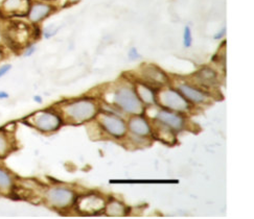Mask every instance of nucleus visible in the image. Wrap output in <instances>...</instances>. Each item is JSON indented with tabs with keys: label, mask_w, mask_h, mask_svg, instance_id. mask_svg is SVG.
Segmentation results:
<instances>
[{
	"label": "nucleus",
	"mask_w": 254,
	"mask_h": 219,
	"mask_svg": "<svg viewBox=\"0 0 254 219\" xmlns=\"http://www.w3.org/2000/svg\"><path fill=\"white\" fill-rule=\"evenodd\" d=\"M79 1H81V0H68V3L74 4V3H77Z\"/></svg>",
	"instance_id": "obj_30"
},
{
	"label": "nucleus",
	"mask_w": 254,
	"mask_h": 219,
	"mask_svg": "<svg viewBox=\"0 0 254 219\" xmlns=\"http://www.w3.org/2000/svg\"><path fill=\"white\" fill-rule=\"evenodd\" d=\"M225 34H226V27H223L218 34H216V35L213 36V38L216 39V40H220V39H222L224 36H225Z\"/></svg>",
	"instance_id": "obj_26"
},
{
	"label": "nucleus",
	"mask_w": 254,
	"mask_h": 219,
	"mask_svg": "<svg viewBox=\"0 0 254 219\" xmlns=\"http://www.w3.org/2000/svg\"><path fill=\"white\" fill-rule=\"evenodd\" d=\"M112 103L122 111L130 115H141L144 111L143 104L140 102L135 89L122 85L117 87L112 95Z\"/></svg>",
	"instance_id": "obj_2"
},
{
	"label": "nucleus",
	"mask_w": 254,
	"mask_h": 219,
	"mask_svg": "<svg viewBox=\"0 0 254 219\" xmlns=\"http://www.w3.org/2000/svg\"><path fill=\"white\" fill-rule=\"evenodd\" d=\"M155 120L159 121L160 123L164 124L171 128L175 133H179L185 127V119L181 116L178 112L171 111L168 109H161L156 113Z\"/></svg>",
	"instance_id": "obj_8"
},
{
	"label": "nucleus",
	"mask_w": 254,
	"mask_h": 219,
	"mask_svg": "<svg viewBox=\"0 0 254 219\" xmlns=\"http://www.w3.org/2000/svg\"><path fill=\"white\" fill-rule=\"evenodd\" d=\"M97 122H99L100 126L106 134L113 138H124L127 135V132H128V126H127L124 119L113 114H100Z\"/></svg>",
	"instance_id": "obj_5"
},
{
	"label": "nucleus",
	"mask_w": 254,
	"mask_h": 219,
	"mask_svg": "<svg viewBox=\"0 0 254 219\" xmlns=\"http://www.w3.org/2000/svg\"><path fill=\"white\" fill-rule=\"evenodd\" d=\"M33 33L25 23H14L6 31V38L9 42L16 46H25L31 40Z\"/></svg>",
	"instance_id": "obj_9"
},
{
	"label": "nucleus",
	"mask_w": 254,
	"mask_h": 219,
	"mask_svg": "<svg viewBox=\"0 0 254 219\" xmlns=\"http://www.w3.org/2000/svg\"><path fill=\"white\" fill-rule=\"evenodd\" d=\"M28 123L42 133H53L62 126L63 119L53 110H42L29 116Z\"/></svg>",
	"instance_id": "obj_3"
},
{
	"label": "nucleus",
	"mask_w": 254,
	"mask_h": 219,
	"mask_svg": "<svg viewBox=\"0 0 254 219\" xmlns=\"http://www.w3.org/2000/svg\"><path fill=\"white\" fill-rule=\"evenodd\" d=\"M157 103H159L164 109L171 110L178 113H185L190 111L191 104L185 98L179 91L174 89H167L156 94Z\"/></svg>",
	"instance_id": "obj_4"
},
{
	"label": "nucleus",
	"mask_w": 254,
	"mask_h": 219,
	"mask_svg": "<svg viewBox=\"0 0 254 219\" xmlns=\"http://www.w3.org/2000/svg\"><path fill=\"white\" fill-rule=\"evenodd\" d=\"M60 111L67 123L77 125L91 121L99 114L100 108L94 99L79 98L63 103Z\"/></svg>",
	"instance_id": "obj_1"
},
{
	"label": "nucleus",
	"mask_w": 254,
	"mask_h": 219,
	"mask_svg": "<svg viewBox=\"0 0 254 219\" xmlns=\"http://www.w3.org/2000/svg\"><path fill=\"white\" fill-rule=\"evenodd\" d=\"M135 92L137 94L140 102L146 106H153L157 103L155 91L150 85L145 83H137L135 87Z\"/></svg>",
	"instance_id": "obj_16"
},
{
	"label": "nucleus",
	"mask_w": 254,
	"mask_h": 219,
	"mask_svg": "<svg viewBox=\"0 0 254 219\" xmlns=\"http://www.w3.org/2000/svg\"><path fill=\"white\" fill-rule=\"evenodd\" d=\"M54 11V7L45 2H34L29 5V9L27 12V16L29 21L34 24L40 23L50 16Z\"/></svg>",
	"instance_id": "obj_14"
},
{
	"label": "nucleus",
	"mask_w": 254,
	"mask_h": 219,
	"mask_svg": "<svg viewBox=\"0 0 254 219\" xmlns=\"http://www.w3.org/2000/svg\"><path fill=\"white\" fill-rule=\"evenodd\" d=\"M178 91L188 99L190 104L194 105H203L209 101V96L206 92H204L201 89L189 84H180L178 85Z\"/></svg>",
	"instance_id": "obj_11"
},
{
	"label": "nucleus",
	"mask_w": 254,
	"mask_h": 219,
	"mask_svg": "<svg viewBox=\"0 0 254 219\" xmlns=\"http://www.w3.org/2000/svg\"><path fill=\"white\" fill-rule=\"evenodd\" d=\"M105 214L110 217H123L128 214L129 209L116 200H109L106 203Z\"/></svg>",
	"instance_id": "obj_18"
},
{
	"label": "nucleus",
	"mask_w": 254,
	"mask_h": 219,
	"mask_svg": "<svg viewBox=\"0 0 254 219\" xmlns=\"http://www.w3.org/2000/svg\"><path fill=\"white\" fill-rule=\"evenodd\" d=\"M3 57H4V52H3V49L0 47V62L2 61Z\"/></svg>",
	"instance_id": "obj_28"
},
{
	"label": "nucleus",
	"mask_w": 254,
	"mask_h": 219,
	"mask_svg": "<svg viewBox=\"0 0 254 219\" xmlns=\"http://www.w3.org/2000/svg\"><path fill=\"white\" fill-rule=\"evenodd\" d=\"M12 69V65L11 64H4L2 66H0V78H2L3 76H5Z\"/></svg>",
	"instance_id": "obj_24"
},
{
	"label": "nucleus",
	"mask_w": 254,
	"mask_h": 219,
	"mask_svg": "<svg viewBox=\"0 0 254 219\" xmlns=\"http://www.w3.org/2000/svg\"><path fill=\"white\" fill-rule=\"evenodd\" d=\"M35 102L36 103H39V104H42V98L40 96H35Z\"/></svg>",
	"instance_id": "obj_29"
},
{
	"label": "nucleus",
	"mask_w": 254,
	"mask_h": 219,
	"mask_svg": "<svg viewBox=\"0 0 254 219\" xmlns=\"http://www.w3.org/2000/svg\"><path fill=\"white\" fill-rule=\"evenodd\" d=\"M130 133L137 137L148 138L152 135V126L146 119L140 115H134L127 124Z\"/></svg>",
	"instance_id": "obj_13"
},
{
	"label": "nucleus",
	"mask_w": 254,
	"mask_h": 219,
	"mask_svg": "<svg viewBox=\"0 0 254 219\" xmlns=\"http://www.w3.org/2000/svg\"><path fill=\"white\" fill-rule=\"evenodd\" d=\"M176 133L174 131H172L171 128H169L168 126H165L164 124L160 123L159 121L155 120V132H154V137L156 139H158L159 141L169 144V145H173L176 142Z\"/></svg>",
	"instance_id": "obj_17"
},
{
	"label": "nucleus",
	"mask_w": 254,
	"mask_h": 219,
	"mask_svg": "<svg viewBox=\"0 0 254 219\" xmlns=\"http://www.w3.org/2000/svg\"><path fill=\"white\" fill-rule=\"evenodd\" d=\"M58 32V28H56V26L54 24L48 25L44 31H43V35L46 39H51L52 37H54Z\"/></svg>",
	"instance_id": "obj_22"
},
{
	"label": "nucleus",
	"mask_w": 254,
	"mask_h": 219,
	"mask_svg": "<svg viewBox=\"0 0 254 219\" xmlns=\"http://www.w3.org/2000/svg\"><path fill=\"white\" fill-rule=\"evenodd\" d=\"M29 0H3L0 4V15L3 17H22L27 15Z\"/></svg>",
	"instance_id": "obj_10"
},
{
	"label": "nucleus",
	"mask_w": 254,
	"mask_h": 219,
	"mask_svg": "<svg viewBox=\"0 0 254 219\" xmlns=\"http://www.w3.org/2000/svg\"><path fill=\"white\" fill-rule=\"evenodd\" d=\"M194 79L197 84L204 87H216L219 83V77L216 70L210 67H203L200 70L194 73Z\"/></svg>",
	"instance_id": "obj_15"
},
{
	"label": "nucleus",
	"mask_w": 254,
	"mask_h": 219,
	"mask_svg": "<svg viewBox=\"0 0 254 219\" xmlns=\"http://www.w3.org/2000/svg\"><path fill=\"white\" fill-rule=\"evenodd\" d=\"M13 187V177L4 168L0 167V191L8 192Z\"/></svg>",
	"instance_id": "obj_20"
},
{
	"label": "nucleus",
	"mask_w": 254,
	"mask_h": 219,
	"mask_svg": "<svg viewBox=\"0 0 254 219\" xmlns=\"http://www.w3.org/2000/svg\"><path fill=\"white\" fill-rule=\"evenodd\" d=\"M107 201L96 193L86 194L76 201V210L83 215H96L105 210Z\"/></svg>",
	"instance_id": "obj_6"
},
{
	"label": "nucleus",
	"mask_w": 254,
	"mask_h": 219,
	"mask_svg": "<svg viewBox=\"0 0 254 219\" xmlns=\"http://www.w3.org/2000/svg\"><path fill=\"white\" fill-rule=\"evenodd\" d=\"M47 203L56 209H66L74 202V193L65 187H53L45 193Z\"/></svg>",
	"instance_id": "obj_7"
},
{
	"label": "nucleus",
	"mask_w": 254,
	"mask_h": 219,
	"mask_svg": "<svg viewBox=\"0 0 254 219\" xmlns=\"http://www.w3.org/2000/svg\"><path fill=\"white\" fill-rule=\"evenodd\" d=\"M141 75L151 85L163 86L169 82L168 75L161 69L155 65H143L141 68Z\"/></svg>",
	"instance_id": "obj_12"
},
{
	"label": "nucleus",
	"mask_w": 254,
	"mask_h": 219,
	"mask_svg": "<svg viewBox=\"0 0 254 219\" xmlns=\"http://www.w3.org/2000/svg\"><path fill=\"white\" fill-rule=\"evenodd\" d=\"M37 51V46L35 44H28V46L24 49L23 55L24 56H31L33 55Z\"/></svg>",
	"instance_id": "obj_23"
},
{
	"label": "nucleus",
	"mask_w": 254,
	"mask_h": 219,
	"mask_svg": "<svg viewBox=\"0 0 254 219\" xmlns=\"http://www.w3.org/2000/svg\"><path fill=\"white\" fill-rule=\"evenodd\" d=\"M129 58L131 59V61H136V59H138L140 57V55L139 53L137 52V49H136L135 47H132L130 51H129Z\"/></svg>",
	"instance_id": "obj_25"
},
{
	"label": "nucleus",
	"mask_w": 254,
	"mask_h": 219,
	"mask_svg": "<svg viewBox=\"0 0 254 219\" xmlns=\"http://www.w3.org/2000/svg\"><path fill=\"white\" fill-rule=\"evenodd\" d=\"M8 97V94L4 91H0V99H5Z\"/></svg>",
	"instance_id": "obj_27"
},
{
	"label": "nucleus",
	"mask_w": 254,
	"mask_h": 219,
	"mask_svg": "<svg viewBox=\"0 0 254 219\" xmlns=\"http://www.w3.org/2000/svg\"><path fill=\"white\" fill-rule=\"evenodd\" d=\"M191 43H192V36H191L190 27L185 26L184 33H183V44L185 47L189 48L191 46Z\"/></svg>",
	"instance_id": "obj_21"
},
{
	"label": "nucleus",
	"mask_w": 254,
	"mask_h": 219,
	"mask_svg": "<svg viewBox=\"0 0 254 219\" xmlns=\"http://www.w3.org/2000/svg\"><path fill=\"white\" fill-rule=\"evenodd\" d=\"M13 149V141L8 133L0 131V159L5 158Z\"/></svg>",
	"instance_id": "obj_19"
}]
</instances>
